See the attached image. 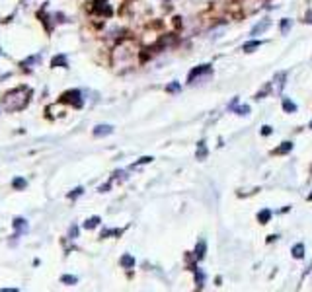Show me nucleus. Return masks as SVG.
Instances as JSON below:
<instances>
[{"mask_svg":"<svg viewBox=\"0 0 312 292\" xmlns=\"http://www.w3.org/2000/svg\"><path fill=\"white\" fill-rule=\"evenodd\" d=\"M269 216H271V212H269V210H261V212L258 214V218H259V222H261V224H265V222L269 220Z\"/></svg>","mask_w":312,"mask_h":292,"instance_id":"obj_5","label":"nucleus"},{"mask_svg":"<svg viewBox=\"0 0 312 292\" xmlns=\"http://www.w3.org/2000/svg\"><path fill=\"white\" fill-rule=\"evenodd\" d=\"M76 279H72V276H63V282H74Z\"/></svg>","mask_w":312,"mask_h":292,"instance_id":"obj_12","label":"nucleus"},{"mask_svg":"<svg viewBox=\"0 0 312 292\" xmlns=\"http://www.w3.org/2000/svg\"><path fill=\"white\" fill-rule=\"evenodd\" d=\"M109 133H111V127H109V125H100V127H96V136L109 135Z\"/></svg>","mask_w":312,"mask_h":292,"instance_id":"obj_2","label":"nucleus"},{"mask_svg":"<svg viewBox=\"0 0 312 292\" xmlns=\"http://www.w3.org/2000/svg\"><path fill=\"white\" fill-rule=\"evenodd\" d=\"M310 127H312V123H310Z\"/></svg>","mask_w":312,"mask_h":292,"instance_id":"obj_15","label":"nucleus"},{"mask_svg":"<svg viewBox=\"0 0 312 292\" xmlns=\"http://www.w3.org/2000/svg\"><path fill=\"white\" fill-rule=\"evenodd\" d=\"M236 111H238V115H248V111H250V107H248V105H244V107H238Z\"/></svg>","mask_w":312,"mask_h":292,"instance_id":"obj_10","label":"nucleus"},{"mask_svg":"<svg viewBox=\"0 0 312 292\" xmlns=\"http://www.w3.org/2000/svg\"><path fill=\"white\" fill-rule=\"evenodd\" d=\"M96 222H100V218H92V220L88 222L86 226H88V228H92V226H96Z\"/></svg>","mask_w":312,"mask_h":292,"instance_id":"obj_11","label":"nucleus"},{"mask_svg":"<svg viewBox=\"0 0 312 292\" xmlns=\"http://www.w3.org/2000/svg\"><path fill=\"white\" fill-rule=\"evenodd\" d=\"M283 109H285V111H289V113H295V111H296V105L291 101V99H283Z\"/></svg>","mask_w":312,"mask_h":292,"instance_id":"obj_4","label":"nucleus"},{"mask_svg":"<svg viewBox=\"0 0 312 292\" xmlns=\"http://www.w3.org/2000/svg\"><path fill=\"white\" fill-rule=\"evenodd\" d=\"M289 27H291V20H283V23H281V31L287 33V31H289Z\"/></svg>","mask_w":312,"mask_h":292,"instance_id":"obj_9","label":"nucleus"},{"mask_svg":"<svg viewBox=\"0 0 312 292\" xmlns=\"http://www.w3.org/2000/svg\"><path fill=\"white\" fill-rule=\"evenodd\" d=\"M258 47H259V41H250V43L244 45V51H246V53H250L252 49H258Z\"/></svg>","mask_w":312,"mask_h":292,"instance_id":"obj_6","label":"nucleus"},{"mask_svg":"<svg viewBox=\"0 0 312 292\" xmlns=\"http://www.w3.org/2000/svg\"><path fill=\"white\" fill-rule=\"evenodd\" d=\"M178 84H172V86H168V90H170V92H176V90H178Z\"/></svg>","mask_w":312,"mask_h":292,"instance_id":"obj_13","label":"nucleus"},{"mask_svg":"<svg viewBox=\"0 0 312 292\" xmlns=\"http://www.w3.org/2000/svg\"><path fill=\"white\" fill-rule=\"evenodd\" d=\"M291 148H293V144H291V142H283V146H281V148H277V154H283V152H289Z\"/></svg>","mask_w":312,"mask_h":292,"instance_id":"obj_7","label":"nucleus"},{"mask_svg":"<svg viewBox=\"0 0 312 292\" xmlns=\"http://www.w3.org/2000/svg\"><path fill=\"white\" fill-rule=\"evenodd\" d=\"M269 27V20H265V22H261V23H258V26L252 29V35H258V33H264L265 29Z\"/></svg>","mask_w":312,"mask_h":292,"instance_id":"obj_1","label":"nucleus"},{"mask_svg":"<svg viewBox=\"0 0 312 292\" xmlns=\"http://www.w3.org/2000/svg\"><path fill=\"white\" fill-rule=\"evenodd\" d=\"M261 133H264V135H269V133H271V127H267V125H265V127H264V130H261Z\"/></svg>","mask_w":312,"mask_h":292,"instance_id":"obj_14","label":"nucleus"},{"mask_svg":"<svg viewBox=\"0 0 312 292\" xmlns=\"http://www.w3.org/2000/svg\"><path fill=\"white\" fill-rule=\"evenodd\" d=\"M293 255H295L296 259H301L302 255H304V245H302V243H296L295 247H293Z\"/></svg>","mask_w":312,"mask_h":292,"instance_id":"obj_3","label":"nucleus"},{"mask_svg":"<svg viewBox=\"0 0 312 292\" xmlns=\"http://www.w3.org/2000/svg\"><path fill=\"white\" fill-rule=\"evenodd\" d=\"M121 263H123L125 267H131V265H133V263H135V261H133V257H129V255H125L123 259H121Z\"/></svg>","mask_w":312,"mask_h":292,"instance_id":"obj_8","label":"nucleus"}]
</instances>
